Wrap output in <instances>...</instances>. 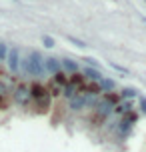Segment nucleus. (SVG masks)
I'll return each mask as SVG.
<instances>
[{
    "instance_id": "f257e3e1",
    "label": "nucleus",
    "mask_w": 146,
    "mask_h": 152,
    "mask_svg": "<svg viewBox=\"0 0 146 152\" xmlns=\"http://www.w3.org/2000/svg\"><path fill=\"white\" fill-rule=\"evenodd\" d=\"M30 100H34L36 102V106L40 108V110H46L48 106H50V100H52V96H50V92H48V88H44L42 84H32L30 86Z\"/></svg>"
},
{
    "instance_id": "f03ea898",
    "label": "nucleus",
    "mask_w": 146,
    "mask_h": 152,
    "mask_svg": "<svg viewBox=\"0 0 146 152\" xmlns=\"http://www.w3.org/2000/svg\"><path fill=\"white\" fill-rule=\"evenodd\" d=\"M44 58L38 50H32L28 52V74L34 76V78H42L44 76Z\"/></svg>"
},
{
    "instance_id": "7ed1b4c3",
    "label": "nucleus",
    "mask_w": 146,
    "mask_h": 152,
    "mask_svg": "<svg viewBox=\"0 0 146 152\" xmlns=\"http://www.w3.org/2000/svg\"><path fill=\"white\" fill-rule=\"evenodd\" d=\"M138 120V114L136 112H126L118 120V124H116V136H120V138H126L128 134L132 132V126H134V122Z\"/></svg>"
},
{
    "instance_id": "20e7f679",
    "label": "nucleus",
    "mask_w": 146,
    "mask_h": 152,
    "mask_svg": "<svg viewBox=\"0 0 146 152\" xmlns=\"http://www.w3.org/2000/svg\"><path fill=\"white\" fill-rule=\"evenodd\" d=\"M12 94H14V100L20 104V106H26L28 102H30V86L28 84H16L14 88H12Z\"/></svg>"
},
{
    "instance_id": "39448f33",
    "label": "nucleus",
    "mask_w": 146,
    "mask_h": 152,
    "mask_svg": "<svg viewBox=\"0 0 146 152\" xmlns=\"http://www.w3.org/2000/svg\"><path fill=\"white\" fill-rule=\"evenodd\" d=\"M6 64H8V68H10V72H18V64H20V50H18L16 46H12V48L8 50Z\"/></svg>"
},
{
    "instance_id": "423d86ee",
    "label": "nucleus",
    "mask_w": 146,
    "mask_h": 152,
    "mask_svg": "<svg viewBox=\"0 0 146 152\" xmlns=\"http://www.w3.org/2000/svg\"><path fill=\"white\" fill-rule=\"evenodd\" d=\"M44 70H46V72H50V74L60 72V70H62L60 58H56V56H48V58H44Z\"/></svg>"
},
{
    "instance_id": "0eeeda50",
    "label": "nucleus",
    "mask_w": 146,
    "mask_h": 152,
    "mask_svg": "<svg viewBox=\"0 0 146 152\" xmlns=\"http://www.w3.org/2000/svg\"><path fill=\"white\" fill-rule=\"evenodd\" d=\"M82 76H84L86 80H90V82H100L104 74H102L98 68H90V66H84V70H82Z\"/></svg>"
},
{
    "instance_id": "6e6552de",
    "label": "nucleus",
    "mask_w": 146,
    "mask_h": 152,
    "mask_svg": "<svg viewBox=\"0 0 146 152\" xmlns=\"http://www.w3.org/2000/svg\"><path fill=\"white\" fill-rule=\"evenodd\" d=\"M60 64H62V70L66 74H74L78 72V62L72 60V58H60Z\"/></svg>"
},
{
    "instance_id": "1a4fd4ad",
    "label": "nucleus",
    "mask_w": 146,
    "mask_h": 152,
    "mask_svg": "<svg viewBox=\"0 0 146 152\" xmlns=\"http://www.w3.org/2000/svg\"><path fill=\"white\" fill-rule=\"evenodd\" d=\"M100 90H102V94L104 92H114L116 90V82L112 80V78H106V76H102V80L98 82Z\"/></svg>"
},
{
    "instance_id": "9d476101",
    "label": "nucleus",
    "mask_w": 146,
    "mask_h": 152,
    "mask_svg": "<svg viewBox=\"0 0 146 152\" xmlns=\"http://www.w3.org/2000/svg\"><path fill=\"white\" fill-rule=\"evenodd\" d=\"M52 84L54 86H58V88H64L66 84H68V74L66 72H56V74H52Z\"/></svg>"
},
{
    "instance_id": "9b49d317",
    "label": "nucleus",
    "mask_w": 146,
    "mask_h": 152,
    "mask_svg": "<svg viewBox=\"0 0 146 152\" xmlns=\"http://www.w3.org/2000/svg\"><path fill=\"white\" fill-rule=\"evenodd\" d=\"M86 82V78L82 76V72H74V74H70L68 76V84H72V86H82V84Z\"/></svg>"
},
{
    "instance_id": "f8f14e48",
    "label": "nucleus",
    "mask_w": 146,
    "mask_h": 152,
    "mask_svg": "<svg viewBox=\"0 0 146 152\" xmlns=\"http://www.w3.org/2000/svg\"><path fill=\"white\" fill-rule=\"evenodd\" d=\"M130 110H132V104H130V102H120V104H116V106H114V110H112V112L118 114V116H124V114L130 112Z\"/></svg>"
},
{
    "instance_id": "ddd939ff",
    "label": "nucleus",
    "mask_w": 146,
    "mask_h": 152,
    "mask_svg": "<svg viewBox=\"0 0 146 152\" xmlns=\"http://www.w3.org/2000/svg\"><path fill=\"white\" fill-rule=\"evenodd\" d=\"M62 94L70 100V98H74V96L78 94V88H76V86H72V84H66V86L62 88Z\"/></svg>"
},
{
    "instance_id": "4468645a",
    "label": "nucleus",
    "mask_w": 146,
    "mask_h": 152,
    "mask_svg": "<svg viewBox=\"0 0 146 152\" xmlns=\"http://www.w3.org/2000/svg\"><path fill=\"white\" fill-rule=\"evenodd\" d=\"M138 96V90L136 88H124L120 92V98H136Z\"/></svg>"
},
{
    "instance_id": "2eb2a0df",
    "label": "nucleus",
    "mask_w": 146,
    "mask_h": 152,
    "mask_svg": "<svg viewBox=\"0 0 146 152\" xmlns=\"http://www.w3.org/2000/svg\"><path fill=\"white\" fill-rule=\"evenodd\" d=\"M8 50H10V48H8L6 42H0V62H4V60H6Z\"/></svg>"
},
{
    "instance_id": "dca6fc26",
    "label": "nucleus",
    "mask_w": 146,
    "mask_h": 152,
    "mask_svg": "<svg viewBox=\"0 0 146 152\" xmlns=\"http://www.w3.org/2000/svg\"><path fill=\"white\" fill-rule=\"evenodd\" d=\"M66 40H68V42H72L74 46H78V48H86V42H84V40H78V38H74V36H66Z\"/></svg>"
},
{
    "instance_id": "f3484780",
    "label": "nucleus",
    "mask_w": 146,
    "mask_h": 152,
    "mask_svg": "<svg viewBox=\"0 0 146 152\" xmlns=\"http://www.w3.org/2000/svg\"><path fill=\"white\" fill-rule=\"evenodd\" d=\"M40 40H42V44L46 46V48H52V46L56 44V42H54V38H52V36H48V34H44V36L40 38Z\"/></svg>"
},
{
    "instance_id": "a211bd4d",
    "label": "nucleus",
    "mask_w": 146,
    "mask_h": 152,
    "mask_svg": "<svg viewBox=\"0 0 146 152\" xmlns=\"http://www.w3.org/2000/svg\"><path fill=\"white\" fill-rule=\"evenodd\" d=\"M18 68H22L24 72H26V74H28V56H20V64H18Z\"/></svg>"
},
{
    "instance_id": "6ab92c4d",
    "label": "nucleus",
    "mask_w": 146,
    "mask_h": 152,
    "mask_svg": "<svg viewBox=\"0 0 146 152\" xmlns=\"http://www.w3.org/2000/svg\"><path fill=\"white\" fill-rule=\"evenodd\" d=\"M110 68L118 70V72H122V74H128V68H124V66H120V64H116V62H110Z\"/></svg>"
},
{
    "instance_id": "aec40b11",
    "label": "nucleus",
    "mask_w": 146,
    "mask_h": 152,
    "mask_svg": "<svg viewBox=\"0 0 146 152\" xmlns=\"http://www.w3.org/2000/svg\"><path fill=\"white\" fill-rule=\"evenodd\" d=\"M84 60H86V64H88L90 68H96V66H98V62L94 60V58H84Z\"/></svg>"
},
{
    "instance_id": "412c9836",
    "label": "nucleus",
    "mask_w": 146,
    "mask_h": 152,
    "mask_svg": "<svg viewBox=\"0 0 146 152\" xmlns=\"http://www.w3.org/2000/svg\"><path fill=\"white\" fill-rule=\"evenodd\" d=\"M140 108H142V112H146V96L140 98Z\"/></svg>"
},
{
    "instance_id": "4be33fe9",
    "label": "nucleus",
    "mask_w": 146,
    "mask_h": 152,
    "mask_svg": "<svg viewBox=\"0 0 146 152\" xmlns=\"http://www.w3.org/2000/svg\"><path fill=\"white\" fill-rule=\"evenodd\" d=\"M142 22H146V16H142Z\"/></svg>"
},
{
    "instance_id": "5701e85b",
    "label": "nucleus",
    "mask_w": 146,
    "mask_h": 152,
    "mask_svg": "<svg viewBox=\"0 0 146 152\" xmlns=\"http://www.w3.org/2000/svg\"><path fill=\"white\" fill-rule=\"evenodd\" d=\"M14 2H18V0H14Z\"/></svg>"
},
{
    "instance_id": "b1692460",
    "label": "nucleus",
    "mask_w": 146,
    "mask_h": 152,
    "mask_svg": "<svg viewBox=\"0 0 146 152\" xmlns=\"http://www.w3.org/2000/svg\"><path fill=\"white\" fill-rule=\"evenodd\" d=\"M144 2H146V0H144Z\"/></svg>"
}]
</instances>
